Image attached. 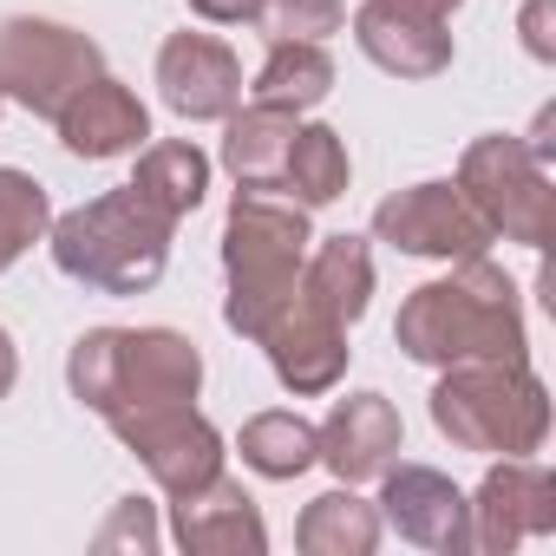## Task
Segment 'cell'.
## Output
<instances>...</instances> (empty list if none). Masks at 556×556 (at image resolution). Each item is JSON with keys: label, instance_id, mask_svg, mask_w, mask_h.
I'll list each match as a JSON object with an SVG mask.
<instances>
[{"label": "cell", "instance_id": "6da1fadb", "mask_svg": "<svg viewBox=\"0 0 556 556\" xmlns=\"http://www.w3.org/2000/svg\"><path fill=\"white\" fill-rule=\"evenodd\" d=\"M393 341H400V354L419 361V367H458V361H510V354H530L523 295H517V282H510L497 262L465 255V262H452V275L419 282V289L400 302Z\"/></svg>", "mask_w": 556, "mask_h": 556}, {"label": "cell", "instance_id": "7a4b0ae2", "mask_svg": "<svg viewBox=\"0 0 556 556\" xmlns=\"http://www.w3.org/2000/svg\"><path fill=\"white\" fill-rule=\"evenodd\" d=\"M308 210L289 190H236L223 216V328L255 341L275 315H282L302 289V262H308Z\"/></svg>", "mask_w": 556, "mask_h": 556}, {"label": "cell", "instance_id": "3957f363", "mask_svg": "<svg viewBox=\"0 0 556 556\" xmlns=\"http://www.w3.org/2000/svg\"><path fill=\"white\" fill-rule=\"evenodd\" d=\"M170 236H177V223L157 203H144L131 184L53 216V229H47L53 268L66 282L92 289V295H144V289H157V275L170 262Z\"/></svg>", "mask_w": 556, "mask_h": 556}, {"label": "cell", "instance_id": "277c9868", "mask_svg": "<svg viewBox=\"0 0 556 556\" xmlns=\"http://www.w3.org/2000/svg\"><path fill=\"white\" fill-rule=\"evenodd\" d=\"M432 426L478 458H530L549 439V387L530 374V354L439 367Z\"/></svg>", "mask_w": 556, "mask_h": 556}, {"label": "cell", "instance_id": "5b68a950", "mask_svg": "<svg viewBox=\"0 0 556 556\" xmlns=\"http://www.w3.org/2000/svg\"><path fill=\"white\" fill-rule=\"evenodd\" d=\"M66 387L86 413L118 419L157 400H197L203 354L177 328H92L66 354Z\"/></svg>", "mask_w": 556, "mask_h": 556}, {"label": "cell", "instance_id": "8992f818", "mask_svg": "<svg viewBox=\"0 0 556 556\" xmlns=\"http://www.w3.org/2000/svg\"><path fill=\"white\" fill-rule=\"evenodd\" d=\"M452 184L471 197V210L484 216L491 236L523 242V249H543L556 236V184H549V164L523 138H510V131L471 138Z\"/></svg>", "mask_w": 556, "mask_h": 556}, {"label": "cell", "instance_id": "52a82bcc", "mask_svg": "<svg viewBox=\"0 0 556 556\" xmlns=\"http://www.w3.org/2000/svg\"><path fill=\"white\" fill-rule=\"evenodd\" d=\"M99 73H105V53L79 27L40 21V14L0 21V99L27 105L34 118H60V105Z\"/></svg>", "mask_w": 556, "mask_h": 556}, {"label": "cell", "instance_id": "ba28073f", "mask_svg": "<svg viewBox=\"0 0 556 556\" xmlns=\"http://www.w3.org/2000/svg\"><path fill=\"white\" fill-rule=\"evenodd\" d=\"M118 432V445L157 478L164 497H184L197 484H210L223 471V432L190 406V400H157V406H131L118 419H105Z\"/></svg>", "mask_w": 556, "mask_h": 556}, {"label": "cell", "instance_id": "9c48e42d", "mask_svg": "<svg viewBox=\"0 0 556 556\" xmlns=\"http://www.w3.org/2000/svg\"><path fill=\"white\" fill-rule=\"evenodd\" d=\"M374 236L400 255H426V262H465V255H484L497 236L484 229V216L471 210V197L452 184V177H432V184H413V190H393L380 210H374Z\"/></svg>", "mask_w": 556, "mask_h": 556}, {"label": "cell", "instance_id": "30bf717a", "mask_svg": "<svg viewBox=\"0 0 556 556\" xmlns=\"http://www.w3.org/2000/svg\"><path fill=\"white\" fill-rule=\"evenodd\" d=\"M374 510H380V523H393L419 549H439V556L471 549V497L432 465H400L393 458L380 471V504Z\"/></svg>", "mask_w": 556, "mask_h": 556}, {"label": "cell", "instance_id": "8fae6325", "mask_svg": "<svg viewBox=\"0 0 556 556\" xmlns=\"http://www.w3.org/2000/svg\"><path fill=\"white\" fill-rule=\"evenodd\" d=\"M556 530V478L536 458H497L471 497V549L504 556Z\"/></svg>", "mask_w": 556, "mask_h": 556}, {"label": "cell", "instance_id": "7c38bea8", "mask_svg": "<svg viewBox=\"0 0 556 556\" xmlns=\"http://www.w3.org/2000/svg\"><path fill=\"white\" fill-rule=\"evenodd\" d=\"M255 348L268 354L275 380H282L289 393H302V400L334 393V387H341V374H348V361H354L348 328H341V321H328L315 302H302V289H295V302H289L282 315H275V321L255 334Z\"/></svg>", "mask_w": 556, "mask_h": 556}, {"label": "cell", "instance_id": "4fadbf2b", "mask_svg": "<svg viewBox=\"0 0 556 556\" xmlns=\"http://www.w3.org/2000/svg\"><path fill=\"white\" fill-rule=\"evenodd\" d=\"M157 99L177 118H190V125L229 118L242 105V60H236V47L216 40V34H170L157 47Z\"/></svg>", "mask_w": 556, "mask_h": 556}, {"label": "cell", "instance_id": "5bb4252c", "mask_svg": "<svg viewBox=\"0 0 556 556\" xmlns=\"http://www.w3.org/2000/svg\"><path fill=\"white\" fill-rule=\"evenodd\" d=\"M53 131H60V144H66L73 157L105 164V157H131V151H144V138H151V112H144V99H138L125 79L99 73V79H86V86L60 105Z\"/></svg>", "mask_w": 556, "mask_h": 556}, {"label": "cell", "instance_id": "9a60e30c", "mask_svg": "<svg viewBox=\"0 0 556 556\" xmlns=\"http://www.w3.org/2000/svg\"><path fill=\"white\" fill-rule=\"evenodd\" d=\"M170 543L190 556H262L268 549V523L255 510V497L236 478H210L184 497H170Z\"/></svg>", "mask_w": 556, "mask_h": 556}, {"label": "cell", "instance_id": "2e32d148", "mask_svg": "<svg viewBox=\"0 0 556 556\" xmlns=\"http://www.w3.org/2000/svg\"><path fill=\"white\" fill-rule=\"evenodd\" d=\"M452 21H432L406 0H361L354 8V40L361 53L393 73V79H439L452 66Z\"/></svg>", "mask_w": 556, "mask_h": 556}, {"label": "cell", "instance_id": "e0dca14e", "mask_svg": "<svg viewBox=\"0 0 556 556\" xmlns=\"http://www.w3.org/2000/svg\"><path fill=\"white\" fill-rule=\"evenodd\" d=\"M315 439H321V465H328L341 484H367V478H380V471L400 458L406 426H400V406H393L387 393H348V400H334V413L315 426Z\"/></svg>", "mask_w": 556, "mask_h": 556}, {"label": "cell", "instance_id": "ac0fdd59", "mask_svg": "<svg viewBox=\"0 0 556 556\" xmlns=\"http://www.w3.org/2000/svg\"><path fill=\"white\" fill-rule=\"evenodd\" d=\"M295 125H302V112L262 105V99H249L223 118V170L236 177V190H282Z\"/></svg>", "mask_w": 556, "mask_h": 556}, {"label": "cell", "instance_id": "d6986e66", "mask_svg": "<svg viewBox=\"0 0 556 556\" xmlns=\"http://www.w3.org/2000/svg\"><path fill=\"white\" fill-rule=\"evenodd\" d=\"M367 295H374V255L361 236H321V249H308L302 262V302H315L328 321L354 328L367 315Z\"/></svg>", "mask_w": 556, "mask_h": 556}, {"label": "cell", "instance_id": "ffe728a7", "mask_svg": "<svg viewBox=\"0 0 556 556\" xmlns=\"http://www.w3.org/2000/svg\"><path fill=\"white\" fill-rule=\"evenodd\" d=\"M131 190H138L144 203H157L170 223H184V216L210 197V157H203L190 138L144 144V151H138V170H131Z\"/></svg>", "mask_w": 556, "mask_h": 556}, {"label": "cell", "instance_id": "44dd1931", "mask_svg": "<svg viewBox=\"0 0 556 556\" xmlns=\"http://www.w3.org/2000/svg\"><path fill=\"white\" fill-rule=\"evenodd\" d=\"M295 543L308 556H374L380 549V510L367 497H354V484H334L295 517Z\"/></svg>", "mask_w": 556, "mask_h": 556}, {"label": "cell", "instance_id": "7402d4cb", "mask_svg": "<svg viewBox=\"0 0 556 556\" xmlns=\"http://www.w3.org/2000/svg\"><path fill=\"white\" fill-rule=\"evenodd\" d=\"M334 92V60L321 40H268V60L249 86V99L282 105V112H308Z\"/></svg>", "mask_w": 556, "mask_h": 556}, {"label": "cell", "instance_id": "603a6c76", "mask_svg": "<svg viewBox=\"0 0 556 556\" xmlns=\"http://www.w3.org/2000/svg\"><path fill=\"white\" fill-rule=\"evenodd\" d=\"M236 452H242V465H249L255 478H275V484H289V478H302L308 465H321V439H315V426H308L302 413H282V406L242 419Z\"/></svg>", "mask_w": 556, "mask_h": 556}, {"label": "cell", "instance_id": "cb8c5ba5", "mask_svg": "<svg viewBox=\"0 0 556 556\" xmlns=\"http://www.w3.org/2000/svg\"><path fill=\"white\" fill-rule=\"evenodd\" d=\"M354 184V157L341 144L334 125H295V144H289V164H282V190L302 203V210H328L341 203Z\"/></svg>", "mask_w": 556, "mask_h": 556}, {"label": "cell", "instance_id": "d4e9b609", "mask_svg": "<svg viewBox=\"0 0 556 556\" xmlns=\"http://www.w3.org/2000/svg\"><path fill=\"white\" fill-rule=\"evenodd\" d=\"M53 229V197L40 177L14 170V164H0V275H8L34 242H47Z\"/></svg>", "mask_w": 556, "mask_h": 556}, {"label": "cell", "instance_id": "484cf974", "mask_svg": "<svg viewBox=\"0 0 556 556\" xmlns=\"http://www.w3.org/2000/svg\"><path fill=\"white\" fill-rule=\"evenodd\" d=\"M255 34L262 40H334L348 27V8L341 0H255Z\"/></svg>", "mask_w": 556, "mask_h": 556}, {"label": "cell", "instance_id": "4316f807", "mask_svg": "<svg viewBox=\"0 0 556 556\" xmlns=\"http://www.w3.org/2000/svg\"><path fill=\"white\" fill-rule=\"evenodd\" d=\"M92 543L99 549H157V510H151V497H118L112 523Z\"/></svg>", "mask_w": 556, "mask_h": 556}, {"label": "cell", "instance_id": "83f0119b", "mask_svg": "<svg viewBox=\"0 0 556 556\" xmlns=\"http://www.w3.org/2000/svg\"><path fill=\"white\" fill-rule=\"evenodd\" d=\"M549 14H556V0H530L523 8V47H530V60H556V34H549Z\"/></svg>", "mask_w": 556, "mask_h": 556}, {"label": "cell", "instance_id": "f1b7e54d", "mask_svg": "<svg viewBox=\"0 0 556 556\" xmlns=\"http://www.w3.org/2000/svg\"><path fill=\"white\" fill-rule=\"evenodd\" d=\"M190 14L210 21V27H236V21L255 14V0H190Z\"/></svg>", "mask_w": 556, "mask_h": 556}, {"label": "cell", "instance_id": "f546056e", "mask_svg": "<svg viewBox=\"0 0 556 556\" xmlns=\"http://www.w3.org/2000/svg\"><path fill=\"white\" fill-rule=\"evenodd\" d=\"M14 380H21V354H14V334L0 328V400L14 393Z\"/></svg>", "mask_w": 556, "mask_h": 556}, {"label": "cell", "instance_id": "4dcf8cb0", "mask_svg": "<svg viewBox=\"0 0 556 556\" xmlns=\"http://www.w3.org/2000/svg\"><path fill=\"white\" fill-rule=\"evenodd\" d=\"M406 8H419V14H432V21H452L465 0H406Z\"/></svg>", "mask_w": 556, "mask_h": 556}, {"label": "cell", "instance_id": "1f68e13d", "mask_svg": "<svg viewBox=\"0 0 556 556\" xmlns=\"http://www.w3.org/2000/svg\"><path fill=\"white\" fill-rule=\"evenodd\" d=\"M0 112H8V99H0Z\"/></svg>", "mask_w": 556, "mask_h": 556}]
</instances>
